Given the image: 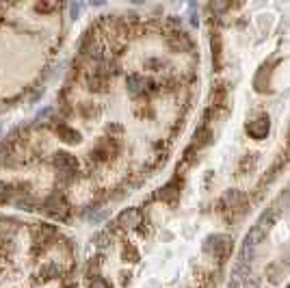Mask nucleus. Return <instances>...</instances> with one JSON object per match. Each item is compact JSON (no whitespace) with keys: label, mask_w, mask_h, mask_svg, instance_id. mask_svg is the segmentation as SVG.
I'll use <instances>...</instances> for the list:
<instances>
[]
</instances>
